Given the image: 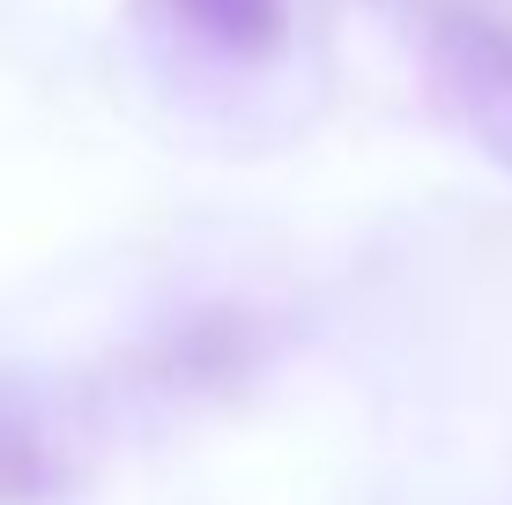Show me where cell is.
<instances>
[{"instance_id":"obj_1","label":"cell","mask_w":512,"mask_h":505,"mask_svg":"<svg viewBox=\"0 0 512 505\" xmlns=\"http://www.w3.org/2000/svg\"><path fill=\"white\" fill-rule=\"evenodd\" d=\"M423 90L461 142L512 171V30L468 8H438L423 30Z\"/></svg>"},{"instance_id":"obj_2","label":"cell","mask_w":512,"mask_h":505,"mask_svg":"<svg viewBox=\"0 0 512 505\" xmlns=\"http://www.w3.org/2000/svg\"><path fill=\"white\" fill-rule=\"evenodd\" d=\"M275 357V327L260 312H238V305H216V312H193L186 327H171L141 372H149L156 394L171 402H201V394H238L260 364Z\"/></svg>"},{"instance_id":"obj_3","label":"cell","mask_w":512,"mask_h":505,"mask_svg":"<svg viewBox=\"0 0 512 505\" xmlns=\"http://www.w3.org/2000/svg\"><path fill=\"white\" fill-rule=\"evenodd\" d=\"M141 15L193 60L268 67L290 52V0H141Z\"/></svg>"},{"instance_id":"obj_4","label":"cell","mask_w":512,"mask_h":505,"mask_svg":"<svg viewBox=\"0 0 512 505\" xmlns=\"http://www.w3.org/2000/svg\"><path fill=\"white\" fill-rule=\"evenodd\" d=\"M45 491V454L38 439H23V431L0 424V505H23Z\"/></svg>"},{"instance_id":"obj_5","label":"cell","mask_w":512,"mask_h":505,"mask_svg":"<svg viewBox=\"0 0 512 505\" xmlns=\"http://www.w3.org/2000/svg\"><path fill=\"white\" fill-rule=\"evenodd\" d=\"M379 8H401V0H379Z\"/></svg>"}]
</instances>
